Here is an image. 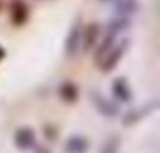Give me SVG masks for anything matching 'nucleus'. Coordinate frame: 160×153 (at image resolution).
<instances>
[{"instance_id": "nucleus-1", "label": "nucleus", "mask_w": 160, "mask_h": 153, "mask_svg": "<svg viewBox=\"0 0 160 153\" xmlns=\"http://www.w3.org/2000/svg\"><path fill=\"white\" fill-rule=\"evenodd\" d=\"M126 47H128V42L126 40H122V42H119V44H115L106 55H104V59L98 62V68L104 72V74H108V72H111L117 64H119V61L122 59V55H124V51H126Z\"/></svg>"}, {"instance_id": "nucleus-2", "label": "nucleus", "mask_w": 160, "mask_h": 153, "mask_svg": "<svg viewBox=\"0 0 160 153\" xmlns=\"http://www.w3.org/2000/svg\"><path fill=\"white\" fill-rule=\"evenodd\" d=\"M100 38H102V29H100V25H98V23H89V25H85L83 30H81V45H79V47H81L83 51H92Z\"/></svg>"}, {"instance_id": "nucleus-3", "label": "nucleus", "mask_w": 160, "mask_h": 153, "mask_svg": "<svg viewBox=\"0 0 160 153\" xmlns=\"http://www.w3.org/2000/svg\"><path fill=\"white\" fill-rule=\"evenodd\" d=\"M81 30H83V25L81 21H75L73 27L70 29L68 32V38H66V44H64V53L68 57H73L79 49V45H81Z\"/></svg>"}, {"instance_id": "nucleus-4", "label": "nucleus", "mask_w": 160, "mask_h": 153, "mask_svg": "<svg viewBox=\"0 0 160 153\" xmlns=\"http://www.w3.org/2000/svg\"><path fill=\"white\" fill-rule=\"evenodd\" d=\"M13 144L19 147V149H30L34 144H36V132L30 129V127H21L15 130L13 134Z\"/></svg>"}, {"instance_id": "nucleus-5", "label": "nucleus", "mask_w": 160, "mask_h": 153, "mask_svg": "<svg viewBox=\"0 0 160 153\" xmlns=\"http://www.w3.org/2000/svg\"><path fill=\"white\" fill-rule=\"evenodd\" d=\"M92 104H94V108L98 110V113H102V115H106V117H115L117 113H119V110H117V106L109 100V98H106V97H102V95H98V93H92Z\"/></svg>"}, {"instance_id": "nucleus-6", "label": "nucleus", "mask_w": 160, "mask_h": 153, "mask_svg": "<svg viewBox=\"0 0 160 153\" xmlns=\"http://www.w3.org/2000/svg\"><path fill=\"white\" fill-rule=\"evenodd\" d=\"M111 93L119 102H130L132 100V89H130V85L126 83L124 78H117L111 83Z\"/></svg>"}, {"instance_id": "nucleus-7", "label": "nucleus", "mask_w": 160, "mask_h": 153, "mask_svg": "<svg viewBox=\"0 0 160 153\" xmlns=\"http://www.w3.org/2000/svg\"><path fill=\"white\" fill-rule=\"evenodd\" d=\"M87 149H89V140L85 136H79V134L70 136L64 144L66 153H87Z\"/></svg>"}, {"instance_id": "nucleus-8", "label": "nucleus", "mask_w": 160, "mask_h": 153, "mask_svg": "<svg viewBox=\"0 0 160 153\" xmlns=\"http://www.w3.org/2000/svg\"><path fill=\"white\" fill-rule=\"evenodd\" d=\"M151 108H156V102H151L149 106H141V108H136V110H130L124 117H122V125L130 127V125H136L143 115H147L149 112H152Z\"/></svg>"}, {"instance_id": "nucleus-9", "label": "nucleus", "mask_w": 160, "mask_h": 153, "mask_svg": "<svg viewBox=\"0 0 160 153\" xmlns=\"http://www.w3.org/2000/svg\"><path fill=\"white\" fill-rule=\"evenodd\" d=\"M58 95H60V98L64 100V102H75L77 100V97H79V89H77V85L73 83V82H70V80H66V82H62L60 83V87H58Z\"/></svg>"}, {"instance_id": "nucleus-10", "label": "nucleus", "mask_w": 160, "mask_h": 153, "mask_svg": "<svg viewBox=\"0 0 160 153\" xmlns=\"http://www.w3.org/2000/svg\"><path fill=\"white\" fill-rule=\"evenodd\" d=\"M10 15H12V21L15 25H23L28 17V8L25 6V2H21V0H15V2L12 4L10 8Z\"/></svg>"}, {"instance_id": "nucleus-11", "label": "nucleus", "mask_w": 160, "mask_h": 153, "mask_svg": "<svg viewBox=\"0 0 160 153\" xmlns=\"http://www.w3.org/2000/svg\"><path fill=\"white\" fill-rule=\"evenodd\" d=\"M138 10V0H115V12L117 15L130 17Z\"/></svg>"}, {"instance_id": "nucleus-12", "label": "nucleus", "mask_w": 160, "mask_h": 153, "mask_svg": "<svg viewBox=\"0 0 160 153\" xmlns=\"http://www.w3.org/2000/svg\"><path fill=\"white\" fill-rule=\"evenodd\" d=\"M100 153H119V138H115V136L108 138V140L104 142Z\"/></svg>"}, {"instance_id": "nucleus-13", "label": "nucleus", "mask_w": 160, "mask_h": 153, "mask_svg": "<svg viewBox=\"0 0 160 153\" xmlns=\"http://www.w3.org/2000/svg\"><path fill=\"white\" fill-rule=\"evenodd\" d=\"M4 55H6V51H4L2 47H0V61H2V59H4Z\"/></svg>"}]
</instances>
